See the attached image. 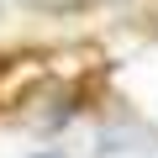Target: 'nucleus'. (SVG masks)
<instances>
[{"label": "nucleus", "mask_w": 158, "mask_h": 158, "mask_svg": "<svg viewBox=\"0 0 158 158\" xmlns=\"http://www.w3.org/2000/svg\"><path fill=\"white\" fill-rule=\"evenodd\" d=\"M0 6H32V11H85L90 0H0Z\"/></svg>", "instance_id": "nucleus-1"}, {"label": "nucleus", "mask_w": 158, "mask_h": 158, "mask_svg": "<svg viewBox=\"0 0 158 158\" xmlns=\"http://www.w3.org/2000/svg\"><path fill=\"white\" fill-rule=\"evenodd\" d=\"M37 158H58V153H37Z\"/></svg>", "instance_id": "nucleus-2"}, {"label": "nucleus", "mask_w": 158, "mask_h": 158, "mask_svg": "<svg viewBox=\"0 0 158 158\" xmlns=\"http://www.w3.org/2000/svg\"><path fill=\"white\" fill-rule=\"evenodd\" d=\"M153 32H158V21H153Z\"/></svg>", "instance_id": "nucleus-3"}]
</instances>
